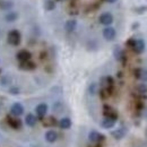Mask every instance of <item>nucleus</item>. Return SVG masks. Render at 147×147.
<instances>
[{"mask_svg": "<svg viewBox=\"0 0 147 147\" xmlns=\"http://www.w3.org/2000/svg\"><path fill=\"white\" fill-rule=\"evenodd\" d=\"M7 41H8V43L10 45H15V47L18 45L19 43H20V41H22V35H20L19 31H17V30H11L8 33V35H7Z\"/></svg>", "mask_w": 147, "mask_h": 147, "instance_id": "1", "label": "nucleus"}, {"mask_svg": "<svg viewBox=\"0 0 147 147\" xmlns=\"http://www.w3.org/2000/svg\"><path fill=\"white\" fill-rule=\"evenodd\" d=\"M104 139H105V137H104L102 134H100L98 131H96V130H92V131L88 134V140H90L91 143L101 144V143L104 142Z\"/></svg>", "mask_w": 147, "mask_h": 147, "instance_id": "2", "label": "nucleus"}, {"mask_svg": "<svg viewBox=\"0 0 147 147\" xmlns=\"http://www.w3.org/2000/svg\"><path fill=\"white\" fill-rule=\"evenodd\" d=\"M6 121H7V123L9 125V127L13 129H20L22 128V121L19 120L17 117H14V115H7V118H6Z\"/></svg>", "mask_w": 147, "mask_h": 147, "instance_id": "3", "label": "nucleus"}, {"mask_svg": "<svg viewBox=\"0 0 147 147\" xmlns=\"http://www.w3.org/2000/svg\"><path fill=\"white\" fill-rule=\"evenodd\" d=\"M103 114H104L105 118H110L114 121H117V119H118V112L114 110L112 107L107 105V104L103 107Z\"/></svg>", "mask_w": 147, "mask_h": 147, "instance_id": "4", "label": "nucleus"}, {"mask_svg": "<svg viewBox=\"0 0 147 147\" xmlns=\"http://www.w3.org/2000/svg\"><path fill=\"white\" fill-rule=\"evenodd\" d=\"M35 68H36V65L32 60H26V61H20L19 62V69H22V70L31 71V70H34Z\"/></svg>", "mask_w": 147, "mask_h": 147, "instance_id": "5", "label": "nucleus"}, {"mask_svg": "<svg viewBox=\"0 0 147 147\" xmlns=\"http://www.w3.org/2000/svg\"><path fill=\"white\" fill-rule=\"evenodd\" d=\"M23 113H24V107H23L19 102L14 103V104L10 107V114H11V115L18 118L19 115H22Z\"/></svg>", "mask_w": 147, "mask_h": 147, "instance_id": "6", "label": "nucleus"}, {"mask_svg": "<svg viewBox=\"0 0 147 147\" xmlns=\"http://www.w3.org/2000/svg\"><path fill=\"white\" fill-rule=\"evenodd\" d=\"M145 48H146V44H145V41L142 40V38H138L135 41V44L132 47V50L136 52V53H143L145 51Z\"/></svg>", "mask_w": 147, "mask_h": 147, "instance_id": "7", "label": "nucleus"}, {"mask_svg": "<svg viewBox=\"0 0 147 147\" xmlns=\"http://www.w3.org/2000/svg\"><path fill=\"white\" fill-rule=\"evenodd\" d=\"M115 35H117V32L113 27H110V26H107L104 30H103V37L107 40V41H113L115 38Z\"/></svg>", "mask_w": 147, "mask_h": 147, "instance_id": "8", "label": "nucleus"}, {"mask_svg": "<svg viewBox=\"0 0 147 147\" xmlns=\"http://www.w3.org/2000/svg\"><path fill=\"white\" fill-rule=\"evenodd\" d=\"M98 20H100V23H101L102 25L109 26V25H111V24L113 23V16H112L111 13H103V14L100 16Z\"/></svg>", "mask_w": 147, "mask_h": 147, "instance_id": "9", "label": "nucleus"}, {"mask_svg": "<svg viewBox=\"0 0 147 147\" xmlns=\"http://www.w3.org/2000/svg\"><path fill=\"white\" fill-rule=\"evenodd\" d=\"M126 134H127V129L125 128V127H120V128L115 129V130H113V131L111 132L112 137H113L114 139H117V140L122 139V138L126 136Z\"/></svg>", "mask_w": 147, "mask_h": 147, "instance_id": "10", "label": "nucleus"}, {"mask_svg": "<svg viewBox=\"0 0 147 147\" xmlns=\"http://www.w3.org/2000/svg\"><path fill=\"white\" fill-rule=\"evenodd\" d=\"M35 112H36L37 117H38L40 119H43V118L45 117L47 112H48V104H45V103H40L36 108H35Z\"/></svg>", "mask_w": 147, "mask_h": 147, "instance_id": "11", "label": "nucleus"}, {"mask_svg": "<svg viewBox=\"0 0 147 147\" xmlns=\"http://www.w3.org/2000/svg\"><path fill=\"white\" fill-rule=\"evenodd\" d=\"M113 55H114L115 60H118V61L125 62V60H126L125 53H123V51L121 50V48H120L119 45H115V47H114V49H113Z\"/></svg>", "mask_w": 147, "mask_h": 147, "instance_id": "12", "label": "nucleus"}, {"mask_svg": "<svg viewBox=\"0 0 147 147\" xmlns=\"http://www.w3.org/2000/svg\"><path fill=\"white\" fill-rule=\"evenodd\" d=\"M16 58H17V60H18L19 62H20V61L31 60L32 53H31L28 50H20V51H18V53H17V55H16Z\"/></svg>", "mask_w": 147, "mask_h": 147, "instance_id": "13", "label": "nucleus"}, {"mask_svg": "<svg viewBox=\"0 0 147 147\" xmlns=\"http://www.w3.org/2000/svg\"><path fill=\"white\" fill-rule=\"evenodd\" d=\"M76 27H77V20H76V19H69V20H67L66 24H65V30H66L68 33L74 32V31L76 30Z\"/></svg>", "mask_w": 147, "mask_h": 147, "instance_id": "14", "label": "nucleus"}, {"mask_svg": "<svg viewBox=\"0 0 147 147\" xmlns=\"http://www.w3.org/2000/svg\"><path fill=\"white\" fill-rule=\"evenodd\" d=\"M58 139V134L55 130H48L45 132V140L48 143H55V140Z\"/></svg>", "mask_w": 147, "mask_h": 147, "instance_id": "15", "label": "nucleus"}, {"mask_svg": "<svg viewBox=\"0 0 147 147\" xmlns=\"http://www.w3.org/2000/svg\"><path fill=\"white\" fill-rule=\"evenodd\" d=\"M36 122H37V119L33 113H28V114L25 117V123H26L28 127H34V126L36 125Z\"/></svg>", "mask_w": 147, "mask_h": 147, "instance_id": "16", "label": "nucleus"}, {"mask_svg": "<svg viewBox=\"0 0 147 147\" xmlns=\"http://www.w3.org/2000/svg\"><path fill=\"white\" fill-rule=\"evenodd\" d=\"M114 125H115V121L114 120H112L110 118H105L104 117V119L101 121V127L104 129H111L114 127Z\"/></svg>", "mask_w": 147, "mask_h": 147, "instance_id": "17", "label": "nucleus"}, {"mask_svg": "<svg viewBox=\"0 0 147 147\" xmlns=\"http://www.w3.org/2000/svg\"><path fill=\"white\" fill-rule=\"evenodd\" d=\"M18 19V13L17 11H9L5 15V20L8 23H14Z\"/></svg>", "mask_w": 147, "mask_h": 147, "instance_id": "18", "label": "nucleus"}, {"mask_svg": "<svg viewBox=\"0 0 147 147\" xmlns=\"http://www.w3.org/2000/svg\"><path fill=\"white\" fill-rule=\"evenodd\" d=\"M59 127L61 129H69L71 127V120L69 118H62L59 122H58Z\"/></svg>", "mask_w": 147, "mask_h": 147, "instance_id": "19", "label": "nucleus"}, {"mask_svg": "<svg viewBox=\"0 0 147 147\" xmlns=\"http://www.w3.org/2000/svg\"><path fill=\"white\" fill-rule=\"evenodd\" d=\"M14 7V2L13 1H8V0H0V9L1 10H9L10 8Z\"/></svg>", "mask_w": 147, "mask_h": 147, "instance_id": "20", "label": "nucleus"}, {"mask_svg": "<svg viewBox=\"0 0 147 147\" xmlns=\"http://www.w3.org/2000/svg\"><path fill=\"white\" fill-rule=\"evenodd\" d=\"M137 92H138L139 95H142V96H146L147 95V84H145V83L139 84V85L137 86Z\"/></svg>", "mask_w": 147, "mask_h": 147, "instance_id": "21", "label": "nucleus"}, {"mask_svg": "<svg viewBox=\"0 0 147 147\" xmlns=\"http://www.w3.org/2000/svg\"><path fill=\"white\" fill-rule=\"evenodd\" d=\"M55 8V2L53 0H45L44 1V9L48 11H51Z\"/></svg>", "mask_w": 147, "mask_h": 147, "instance_id": "22", "label": "nucleus"}, {"mask_svg": "<svg viewBox=\"0 0 147 147\" xmlns=\"http://www.w3.org/2000/svg\"><path fill=\"white\" fill-rule=\"evenodd\" d=\"M10 83H11V77H10L9 75H5V76L0 79V84H1L2 86H8Z\"/></svg>", "mask_w": 147, "mask_h": 147, "instance_id": "23", "label": "nucleus"}, {"mask_svg": "<svg viewBox=\"0 0 147 147\" xmlns=\"http://www.w3.org/2000/svg\"><path fill=\"white\" fill-rule=\"evenodd\" d=\"M43 125H44V126H57L58 122H57L55 118H53V117H49L47 120L43 121Z\"/></svg>", "mask_w": 147, "mask_h": 147, "instance_id": "24", "label": "nucleus"}, {"mask_svg": "<svg viewBox=\"0 0 147 147\" xmlns=\"http://www.w3.org/2000/svg\"><path fill=\"white\" fill-rule=\"evenodd\" d=\"M88 92L91 95H95L96 93L98 92V87H97V84L96 83H92L90 86H88Z\"/></svg>", "mask_w": 147, "mask_h": 147, "instance_id": "25", "label": "nucleus"}, {"mask_svg": "<svg viewBox=\"0 0 147 147\" xmlns=\"http://www.w3.org/2000/svg\"><path fill=\"white\" fill-rule=\"evenodd\" d=\"M139 79H142L144 83H146V82H147V69H140Z\"/></svg>", "mask_w": 147, "mask_h": 147, "instance_id": "26", "label": "nucleus"}, {"mask_svg": "<svg viewBox=\"0 0 147 147\" xmlns=\"http://www.w3.org/2000/svg\"><path fill=\"white\" fill-rule=\"evenodd\" d=\"M135 11L137 13V14H144V13H146L147 11V6H142V7H137V8H135Z\"/></svg>", "mask_w": 147, "mask_h": 147, "instance_id": "27", "label": "nucleus"}, {"mask_svg": "<svg viewBox=\"0 0 147 147\" xmlns=\"http://www.w3.org/2000/svg\"><path fill=\"white\" fill-rule=\"evenodd\" d=\"M19 93H20V90L16 86H13L9 88V94H11V95H18Z\"/></svg>", "mask_w": 147, "mask_h": 147, "instance_id": "28", "label": "nucleus"}, {"mask_svg": "<svg viewBox=\"0 0 147 147\" xmlns=\"http://www.w3.org/2000/svg\"><path fill=\"white\" fill-rule=\"evenodd\" d=\"M53 111H55V112H57V113L61 112V111H62V104H61L60 102H57V103H55V105H53Z\"/></svg>", "mask_w": 147, "mask_h": 147, "instance_id": "29", "label": "nucleus"}, {"mask_svg": "<svg viewBox=\"0 0 147 147\" xmlns=\"http://www.w3.org/2000/svg\"><path fill=\"white\" fill-rule=\"evenodd\" d=\"M135 41H136L135 38H129L128 41H127V45L130 47V48H132V47H134V44H135Z\"/></svg>", "mask_w": 147, "mask_h": 147, "instance_id": "30", "label": "nucleus"}, {"mask_svg": "<svg viewBox=\"0 0 147 147\" xmlns=\"http://www.w3.org/2000/svg\"><path fill=\"white\" fill-rule=\"evenodd\" d=\"M134 75H135V77L137 78V79H139V75H140V69L138 68V69H136L135 70V73H134Z\"/></svg>", "mask_w": 147, "mask_h": 147, "instance_id": "31", "label": "nucleus"}, {"mask_svg": "<svg viewBox=\"0 0 147 147\" xmlns=\"http://www.w3.org/2000/svg\"><path fill=\"white\" fill-rule=\"evenodd\" d=\"M108 2H110V3H113V2H115V1H118V0H107Z\"/></svg>", "mask_w": 147, "mask_h": 147, "instance_id": "32", "label": "nucleus"}, {"mask_svg": "<svg viewBox=\"0 0 147 147\" xmlns=\"http://www.w3.org/2000/svg\"><path fill=\"white\" fill-rule=\"evenodd\" d=\"M146 137H147V129H146Z\"/></svg>", "mask_w": 147, "mask_h": 147, "instance_id": "33", "label": "nucleus"}, {"mask_svg": "<svg viewBox=\"0 0 147 147\" xmlns=\"http://www.w3.org/2000/svg\"><path fill=\"white\" fill-rule=\"evenodd\" d=\"M58 1H60V0H58Z\"/></svg>", "mask_w": 147, "mask_h": 147, "instance_id": "34", "label": "nucleus"}]
</instances>
